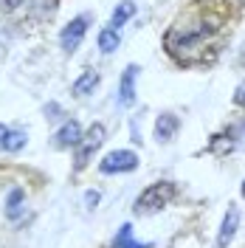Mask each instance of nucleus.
<instances>
[{"instance_id": "f03ea898", "label": "nucleus", "mask_w": 245, "mask_h": 248, "mask_svg": "<svg viewBox=\"0 0 245 248\" xmlns=\"http://www.w3.org/2000/svg\"><path fill=\"white\" fill-rule=\"evenodd\" d=\"M105 144V127L102 124H93L91 130H88V136L85 139H79V153H77V170H85L88 167V161H91V155L99 150Z\"/></svg>"}, {"instance_id": "4468645a", "label": "nucleus", "mask_w": 245, "mask_h": 248, "mask_svg": "<svg viewBox=\"0 0 245 248\" xmlns=\"http://www.w3.org/2000/svg\"><path fill=\"white\" fill-rule=\"evenodd\" d=\"M119 43H122V37H119L116 29H105L102 34H99V48H102L105 54H113V51L119 48Z\"/></svg>"}, {"instance_id": "6e6552de", "label": "nucleus", "mask_w": 245, "mask_h": 248, "mask_svg": "<svg viewBox=\"0 0 245 248\" xmlns=\"http://www.w3.org/2000/svg\"><path fill=\"white\" fill-rule=\"evenodd\" d=\"M175 133H178V116H172V113L158 116V122H155V139L158 141H172Z\"/></svg>"}, {"instance_id": "1a4fd4ad", "label": "nucleus", "mask_w": 245, "mask_h": 248, "mask_svg": "<svg viewBox=\"0 0 245 248\" xmlns=\"http://www.w3.org/2000/svg\"><path fill=\"white\" fill-rule=\"evenodd\" d=\"M79 139H82V127L77 122H65L57 133V147H77Z\"/></svg>"}, {"instance_id": "ddd939ff", "label": "nucleus", "mask_w": 245, "mask_h": 248, "mask_svg": "<svg viewBox=\"0 0 245 248\" xmlns=\"http://www.w3.org/2000/svg\"><path fill=\"white\" fill-rule=\"evenodd\" d=\"M96 85H99V74H96V71H85V74L74 82V93H77V96H88Z\"/></svg>"}, {"instance_id": "f8f14e48", "label": "nucleus", "mask_w": 245, "mask_h": 248, "mask_svg": "<svg viewBox=\"0 0 245 248\" xmlns=\"http://www.w3.org/2000/svg\"><path fill=\"white\" fill-rule=\"evenodd\" d=\"M136 15V6H133V3H130V0H124V3H119V9H116V12H113V17H110V29H122L124 23H127V20H130V17Z\"/></svg>"}, {"instance_id": "20e7f679", "label": "nucleus", "mask_w": 245, "mask_h": 248, "mask_svg": "<svg viewBox=\"0 0 245 248\" xmlns=\"http://www.w3.org/2000/svg\"><path fill=\"white\" fill-rule=\"evenodd\" d=\"M88 23H91V17H88V15H79L77 20H71V23L62 29L60 43H62V48H65L68 54H74V51L79 48L82 37H85V31H88Z\"/></svg>"}, {"instance_id": "7ed1b4c3", "label": "nucleus", "mask_w": 245, "mask_h": 248, "mask_svg": "<svg viewBox=\"0 0 245 248\" xmlns=\"http://www.w3.org/2000/svg\"><path fill=\"white\" fill-rule=\"evenodd\" d=\"M138 167V155L130 153V150H116V153L105 155V161L99 164V170L105 175H113V172H133Z\"/></svg>"}, {"instance_id": "0eeeda50", "label": "nucleus", "mask_w": 245, "mask_h": 248, "mask_svg": "<svg viewBox=\"0 0 245 248\" xmlns=\"http://www.w3.org/2000/svg\"><path fill=\"white\" fill-rule=\"evenodd\" d=\"M237 226H240V209L237 206H231L226 220H223V229H220V237H217V248H226L231 243V237L237 232Z\"/></svg>"}, {"instance_id": "9b49d317", "label": "nucleus", "mask_w": 245, "mask_h": 248, "mask_svg": "<svg viewBox=\"0 0 245 248\" xmlns=\"http://www.w3.org/2000/svg\"><path fill=\"white\" fill-rule=\"evenodd\" d=\"M26 195H23V189H12L9 192V201H6V215L12 217V220H17V217L26 212Z\"/></svg>"}, {"instance_id": "39448f33", "label": "nucleus", "mask_w": 245, "mask_h": 248, "mask_svg": "<svg viewBox=\"0 0 245 248\" xmlns=\"http://www.w3.org/2000/svg\"><path fill=\"white\" fill-rule=\"evenodd\" d=\"M136 77H138V68L136 65H127V71H124V77H122V85H119V102H122L124 108H130L136 102Z\"/></svg>"}, {"instance_id": "dca6fc26", "label": "nucleus", "mask_w": 245, "mask_h": 248, "mask_svg": "<svg viewBox=\"0 0 245 248\" xmlns=\"http://www.w3.org/2000/svg\"><path fill=\"white\" fill-rule=\"evenodd\" d=\"M85 203H88V209H96V203H99V192H88V195H85Z\"/></svg>"}, {"instance_id": "2eb2a0df", "label": "nucleus", "mask_w": 245, "mask_h": 248, "mask_svg": "<svg viewBox=\"0 0 245 248\" xmlns=\"http://www.w3.org/2000/svg\"><path fill=\"white\" fill-rule=\"evenodd\" d=\"M20 6V0H0V12H15Z\"/></svg>"}, {"instance_id": "f257e3e1", "label": "nucleus", "mask_w": 245, "mask_h": 248, "mask_svg": "<svg viewBox=\"0 0 245 248\" xmlns=\"http://www.w3.org/2000/svg\"><path fill=\"white\" fill-rule=\"evenodd\" d=\"M175 184H169V181H161V184H153L150 189H144L141 195H138L136 201V215H155V212H161L164 206H169V201L175 198Z\"/></svg>"}, {"instance_id": "423d86ee", "label": "nucleus", "mask_w": 245, "mask_h": 248, "mask_svg": "<svg viewBox=\"0 0 245 248\" xmlns=\"http://www.w3.org/2000/svg\"><path fill=\"white\" fill-rule=\"evenodd\" d=\"M23 147H26V133L0 124V150H6V153H17V150H23Z\"/></svg>"}, {"instance_id": "9d476101", "label": "nucleus", "mask_w": 245, "mask_h": 248, "mask_svg": "<svg viewBox=\"0 0 245 248\" xmlns=\"http://www.w3.org/2000/svg\"><path fill=\"white\" fill-rule=\"evenodd\" d=\"M113 248H153V243H138L133 240V226L130 223H124L119 234H116V240H113Z\"/></svg>"}]
</instances>
